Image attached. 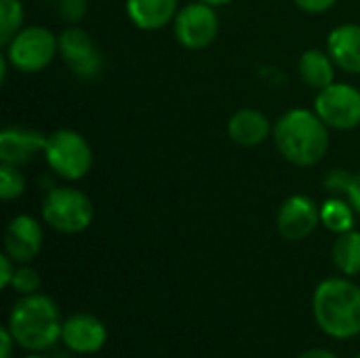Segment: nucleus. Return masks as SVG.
Wrapping results in <instances>:
<instances>
[{"mask_svg":"<svg viewBox=\"0 0 360 358\" xmlns=\"http://www.w3.org/2000/svg\"><path fill=\"white\" fill-rule=\"evenodd\" d=\"M11 289L19 295H32L38 293L40 289V274L30 268V266H21L15 270V276L11 281Z\"/></svg>","mask_w":360,"mask_h":358,"instance_id":"nucleus-22","label":"nucleus"},{"mask_svg":"<svg viewBox=\"0 0 360 358\" xmlns=\"http://www.w3.org/2000/svg\"><path fill=\"white\" fill-rule=\"evenodd\" d=\"M352 179H354V175L350 171H346V169H331L325 175V190L329 192V196L346 198L348 190L352 186Z\"/></svg>","mask_w":360,"mask_h":358,"instance_id":"nucleus-23","label":"nucleus"},{"mask_svg":"<svg viewBox=\"0 0 360 358\" xmlns=\"http://www.w3.org/2000/svg\"><path fill=\"white\" fill-rule=\"evenodd\" d=\"M25 192V177L15 165L0 162V198L2 200H15Z\"/></svg>","mask_w":360,"mask_h":358,"instance_id":"nucleus-21","label":"nucleus"},{"mask_svg":"<svg viewBox=\"0 0 360 358\" xmlns=\"http://www.w3.org/2000/svg\"><path fill=\"white\" fill-rule=\"evenodd\" d=\"M59 57L72 70L74 76L82 80H93L103 70V55L89 32L78 25H68L59 36Z\"/></svg>","mask_w":360,"mask_h":358,"instance_id":"nucleus-8","label":"nucleus"},{"mask_svg":"<svg viewBox=\"0 0 360 358\" xmlns=\"http://www.w3.org/2000/svg\"><path fill=\"white\" fill-rule=\"evenodd\" d=\"M42 219L55 232L78 234L86 230L93 222V203L78 188L57 186L44 194Z\"/></svg>","mask_w":360,"mask_h":358,"instance_id":"nucleus-4","label":"nucleus"},{"mask_svg":"<svg viewBox=\"0 0 360 358\" xmlns=\"http://www.w3.org/2000/svg\"><path fill=\"white\" fill-rule=\"evenodd\" d=\"M327 51L335 65L348 74H360V25L344 23L331 30Z\"/></svg>","mask_w":360,"mask_h":358,"instance_id":"nucleus-14","label":"nucleus"},{"mask_svg":"<svg viewBox=\"0 0 360 358\" xmlns=\"http://www.w3.org/2000/svg\"><path fill=\"white\" fill-rule=\"evenodd\" d=\"M319 224H321V207L306 194L289 196L281 205L276 215V226L281 236L293 243L308 238Z\"/></svg>","mask_w":360,"mask_h":358,"instance_id":"nucleus-10","label":"nucleus"},{"mask_svg":"<svg viewBox=\"0 0 360 358\" xmlns=\"http://www.w3.org/2000/svg\"><path fill=\"white\" fill-rule=\"evenodd\" d=\"M316 325L335 340H350L360 333V287L348 279H327L312 295Z\"/></svg>","mask_w":360,"mask_h":358,"instance_id":"nucleus-3","label":"nucleus"},{"mask_svg":"<svg viewBox=\"0 0 360 358\" xmlns=\"http://www.w3.org/2000/svg\"><path fill=\"white\" fill-rule=\"evenodd\" d=\"M354 213L356 211L346 198L331 196L321 205V224L335 234H344L354 228Z\"/></svg>","mask_w":360,"mask_h":358,"instance_id":"nucleus-19","label":"nucleus"},{"mask_svg":"<svg viewBox=\"0 0 360 358\" xmlns=\"http://www.w3.org/2000/svg\"><path fill=\"white\" fill-rule=\"evenodd\" d=\"M200 2H207V4H211V6H224V4H228V2H232V0H200Z\"/></svg>","mask_w":360,"mask_h":358,"instance_id":"nucleus-30","label":"nucleus"},{"mask_svg":"<svg viewBox=\"0 0 360 358\" xmlns=\"http://www.w3.org/2000/svg\"><path fill=\"white\" fill-rule=\"evenodd\" d=\"M297 358H340L338 354H333L331 350H325V348H310L306 352H302Z\"/></svg>","mask_w":360,"mask_h":358,"instance_id":"nucleus-29","label":"nucleus"},{"mask_svg":"<svg viewBox=\"0 0 360 358\" xmlns=\"http://www.w3.org/2000/svg\"><path fill=\"white\" fill-rule=\"evenodd\" d=\"M15 262L6 255V253H2L0 255V287L2 289H6V287H11V281H13V276H15Z\"/></svg>","mask_w":360,"mask_h":358,"instance_id":"nucleus-25","label":"nucleus"},{"mask_svg":"<svg viewBox=\"0 0 360 358\" xmlns=\"http://www.w3.org/2000/svg\"><path fill=\"white\" fill-rule=\"evenodd\" d=\"M302 11L306 13H325L329 11L338 0H293Z\"/></svg>","mask_w":360,"mask_h":358,"instance_id":"nucleus-26","label":"nucleus"},{"mask_svg":"<svg viewBox=\"0 0 360 358\" xmlns=\"http://www.w3.org/2000/svg\"><path fill=\"white\" fill-rule=\"evenodd\" d=\"M177 0H127V15L139 30H160L175 21Z\"/></svg>","mask_w":360,"mask_h":358,"instance_id":"nucleus-16","label":"nucleus"},{"mask_svg":"<svg viewBox=\"0 0 360 358\" xmlns=\"http://www.w3.org/2000/svg\"><path fill=\"white\" fill-rule=\"evenodd\" d=\"M297 70H300V78L316 91H323L325 87L335 82V61L331 59L329 51H321V49H308L302 53L300 61H297Z\"/></svg>","mask_w":360,"mask_h":358,"instance_id":"nucleus-17","label":"nucleus"},{"mask_svg":"<svg viewBox=\"0 0 360 358\" xmlns=\"http://www.w3.org/2000/svg\"><path fill=\"white\" fill-rule=\"evenodd\" d=\"M61 340L72 352L93 354L103 348L108 340V329L95 314L76 312L63 321Z\"/></svg>","mask_w":360,"mask_h":358,"instance_id":"nucleus-12","label":"nucleus"},{"mask_svg":"<svg viewBox=\"0 0 360 358\" xmlns=\"http://www.w3.org/2000/svg\"><path fill=\"white\" fill-rule=\"evenodd\" d=\"M4 55L21 74H36L51 65L55 55H59L57 36L44 25L21 27L13 40L4 46Z\"/></svg>","mask_w":360,"mask_h":358,"instance_id":"nucleus-6","label":"nucleus"},{"mask_svg":"<svg viewBox=\"0 0 360 358\" xmlns=\"http://www.w3.org/2000/svg\"><path fill=\"white\" fill-rule=\"evenodd\" d=\"M173 30L177 42L190 51H200L209 46L219 32V19L215 6L200 0L186 4L184 8L177 11Z\"/></svg>","mask_w":360,"mask_h":358,"instance_id":"nucleus-9","label":"nucleus"},{"mask_svg":"<svg viewBox=\"0 0 360 358\" xmlns=\"http://www.w3.org/2000/svg\"><path fill=\"white\" fill-rule=\"evenodd\" d=\"M331 257L335 268L346 276L360 274V232L348 230L344 234H338V241L333 243Z\"/></svg>","mask_w":360,"mask_h":358,"instance_id":"nucleus-18","label":"nucleus"},{"mask_svg":"<svg viewBox=\"0 0 360 358\" xmlns=\"http://www.w3.org/2000/svg\"><path fill=\"white\" fill-rule=\"evenodd\" d=\"M346 200L352 205V209L356 211L360 215V173L354 175V179H352V186H350V190H348V196H346Z\"/></svg>","mask_w":360,"mask_h":358,"instance_id":"nucleus-27","label":"nucleus"},{"mask_svg":"<svg viewBox=\"0 0 360 358\" xmlns=\"http://www.w3.org/2000/svg\"><path fill=\"white\" fill-rule=\"evenodd\" d=\"M44 160L61 179L78 181L93 167V150L78 131L57 129L46 139Z\"/></svg>","mask_w":360,"mask_h":358,"instance_id":"nucleus-5","label":"nucleus"},{"mask_svg":"<svg viewBox=\"0 0 360 358\" xmlns=\"http://www.w3.org/2000/svg\"><path fill=\"white\" fill-rule=\"evenodd\" d=\"M25 11L21 0H0V44L6 46L23 27Z\"/></svg>","mask_w":360,"mask_h":358,"instance_id":"nucleus-20","label":"nucleus"},{"mask_svg":"<svg viewBox=\"0 0 360 358\" xmlns=\"http://www.w3.org/2000/svg\"><path fill=\"white\" fill-rule=\"evenodd\" d=\"M42 226L32 215H17L4 230V253L15 264L32 262L42 247Z\"/></svg>","mask_w":360,"mask_h":358,"instance_id":"nucleus-11","label":"nucleus"},{"mask_svg":"<svg viewBox=\"0 0 360 358\" xmlns=\"http://www.w3.org/2000/svg\"><path fill=\"white\" fill-rule=\"evenodd\" d=\"M272 133L270 120L264 112L253 108H243L236 114H232L228 122V135L234 143L243 148H255L264 143Z\"/></svg>","mask_w":360,"mask_h":358,"instance_id":"nucleus-15","label":"nucleus"},{"mask_svg":"<svg viewBox=\"0 0 360 358\" xmlns=\"http://www.w3.org/2000/svg\"><path fill=\"white\" fill-rule=\"evenodd\" d=\"M281 156L295 167H314L329 150V127L312 110H289L272 127Z\"/></svg>","mask_w":360,"mask_h":358,"instance_id":"nucleus-1","label":"nucleus"},{"mask_svg":"<svg viewBox=\"0 0 360 358\" xmlns=\"http://www.w3.org/2000/svg\"><path fill=\"white\" fill-rule=\"evenodd\" d=\"M23 358H46V357H42L40 352H32V354H27V357H23Z\"/></svg>","mask_w":360,"mask_h":358,"instance_id":"nucleus-31","label":"nucleus"},{"mask_svg":"<svg viewBox=\"0 0 360 358\" xmlns=\"http://www.w3.org/2000/svg\"><path fill=\"white\" fill-rule=\"evenodd\" d=\"M49 135L25 129V127H6L0 131V162L4 165H27L38 154H44Z\"/></svg>","mask_w":360,"mask_h":358,"instance_id":"nucleus-13","label":"nucleus"},{"mask_svg":"<svg viewBox=\"0 0 360 358\" xmlns=\"http://www.w3.org/2000/svg\"><path fill=\"white\" fill-rule=\"evenodd\" d=\"M57 13L68 25H78L86 15V0H59Z\"/></svg>","mask_w":360,"mask_h":358,"instance_id":"nucleus-24","label":"nucleus"},{"mask_svg":"<svg viewBox=\"0 0 360 358\" xmlns=\"http://www.w3.org/2000/svg\"><path fill=\"white\" fill-rule=\"evenodd\" d=\"M0 340H2V357L0 358H11L13 357V346H15L17 342H15V338L11 335L8 327L0 329Z\"/></svg>","mask_w":360,"mask_h":358,"instance_id":"nucleus-28","label":"nucleus"},{"mask_svg":"<svg viewBox=\"0 0 360 358\" xmlns=\"http://www.w3.org/2000/svg\"><path fill=\"white\" fill-rule=\"evenodd\" d=\"M314 112L329 129L352 131L360 127V91L348 82H333L319 91Z\"/></svg>","mask_w":360,"mask_h":358,"instance_id":"nucleus-7","label":"nucleus"},{"mask_svg":"<svg viewBox=\"0 0 360 358\" xmlns=\"http://www.w3.org/2000/svg\"><path fill=\"white\" fill-rule=\"evenodd\" d=\"M8 331L17 346L27 352H44L61 340V317L57 304L42 293L19 298L8 314Z\"/></svg>","mask_w":360,"mask_h":358,"instance_id":"nucleus-2","label":"nucleus"},{"mask_svg":"<svg viewBox=\"0 0 360 358\" xmlns=\"http://www.w3.org/2000/svg\"><path fill=\"white\" fill-rule=\"evenodd\" d=\"M354 358H360V354H356V357H354Z\"/></svg>","mask_w":360,"mask_h":358,"instance_id":"nucleus-32","label":"nucleus"}]
</instances>
